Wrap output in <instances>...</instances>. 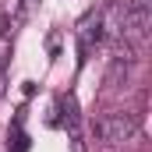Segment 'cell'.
I'll use <instances>...</instances> for the list:
<instances>
[{
	"instance_id": "1",
	"label": "cell",
	"mask_w": 152,
	"mask_h": 152,
	"mask_svg": "<svg viewBox=\"0 0 152 152\" xmlns=\"http://www.w3.org/2000/svg\"><path fill=\"white\" fill-rule=\"evenodd\" d=\"M138 131V120L131 113H106V117H99L96 120V138L99 142H127L131 134Z\"/></svg>"
},
{
	"instance_id": "2",
	"label": "cell",
	"mask_w": 152,
	"mask_h": 152,
	"mask_svg": "<svg viewBox=\"0 0 152 152\" xmlns=\"http://www.w3.org/2000/svg\"><path fill=\"white\" fill-rule=\"evenodd\" d=\"M127 71H131V60H124V57H113V60H110V67H106V75H103V85H106V88H117V85H124V81H127Z\"/></svg>"
},
{
	"instance_id": "3",
	"label": "cell",
	"mask_w": 152,
	"mask_h": 152,
	"mask_svg": "<svg viewBox=\"0 0 152 152\" xmlns=\"http://www.w3.org/2000/svg\"><path fill=\"white\" fill-rule=\"evenodd\" d=\"M60 110H64V120H67V124H75L78 106H75V99H71V96H67V99H60Z\"/></svg>"
},
{
	"instance_id": "4",
	"label": "cell",
	"mask_w": 152,
	"mask_h": 152,
	"mask_svg": "<svg viewBox=\"0 0 152 152\" xmlns=\"http://www.w3.org/2000/svg\"><path fill=\"white\" fill-rule=\"evenodd\" d=\"M28 149V138H25V134H18V138H14V152H25Z\"/></svg>"
}]
</instances>
